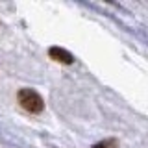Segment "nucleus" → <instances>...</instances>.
I'll return each mask as SVG.
<instances>
[{"instance_id":"nucleus-1","label":"nucleus","mask_w":148,"mask_h":148,"mask_svg":"<svg viewBox=\"0 0 148 148\" xmlns=\"http://www.w3.org/2000/svg\"><path fill=\"white\" fill-rule=\"evenodd\" d=\"M18 104L30 113H41L45 109V102L34 89H21L18 91Z\"/></svg>"},{"instance_id":"nucleus-2","label":"nucleus","mask_w":148,"mask_h":148,"mask_svg":"<svg viewBox=\"0 0 148 148\" xmlns=\"http://www.w3.org/2000/svg\"><path fill=\"white\" fill-rule=\"evenodd\" d=\"M48 54H50V58H54L56 61H61V63H72V61H74V58L67 52V50L58 48V46L50 48V52H48Z\"/></svg>"}]
</instances>
